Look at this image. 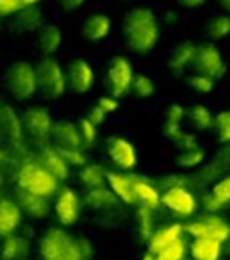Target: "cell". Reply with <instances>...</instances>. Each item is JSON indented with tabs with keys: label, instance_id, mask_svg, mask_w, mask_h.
Here are the masks:
<instances>
[{
	"label": "cell",
	"instance_id": "cell-1",
	"mask_svg": "<svg viewBox=\"0 0 230 260\" xmlns=\"http://www.w3.org/2000/svg\"><path fill=\"white\" fill-rule=\"evenodd\" d=\"M123 34L127 47L134 52H148L157 45L159 22L148 8H136L123 20Z\"/></svg>",
	"mask_w": 230,
	"mask_h": 260
},
{
	"label": "cell",
	"instance_id": "cell-2",
	"mask_svg": "<svg viewBox=\"0 0 230 260\" xmlns=\"http://www.w3.org/2000/svg\"><path fill=\"white\" fill-rule=\"evenodd\" d=\"M41 260H86L79 239H73L63 228H48L38 242Z\"/></svg>",
	"mask_w": 230,
	"mask_h": 260
},
{
	"label": "cell",
	"instance_id": "cell-3",
	"mask_svg": "<svg viewBox=\"0 0 230 260\" xmlns=\"http://www.w3.org/2000/svg\"><path fill=\"white\" fill-rule=\"evenodd\" d=\"M16 185L20 191L50 198L59 191V180L54 178L38 162H23L16 173Z\"/></svg>",
	"mask_w": 230,
	"mask_h": 260
},
{
	"label": "cell",
	"instance_id": "cell-4",
	"mask_svg": "<svg viewBox=\"0 0 230 260\" xmlns=\"http://www.w3.org/2000/svg\"><path fill=\"white\" fill-rule=\"evenodd\" d=\"M38 89L50 100L59 98L66 91V75L54 57H45L34 68Z\"/></svg>",
	"mask_w": 230,
	"mask_h": 260
},
{
	"label": "cell",
	"instance_id": "cell-5",
	"mask_svg": "<svg viewBox=\"0 0 230 260\" xmlns=\"http://www.w3.org/2000/svg\"><path fill=\"white\" fill-rule=\"evenodd\" d=\"M6 84L8 89L16 100H27L38 89L36 72L34 66L25 61H16L6 72Z\"/></svg>",
	"mask_w": 230,
	"mask_h": 260
},
{
	"label": "cell",
	"instance_id": "cell-6",
	"mask_svg": "<svg viewBox=\"0 0 230 260\" xmlns=\"http://www.w3.org/2000/svg\"><path fill=\"white\" fill-rule=\"evenodd\" d=\"M184 232L193 239H214L221 244L230 239V224L216 214H205L204 217L189 221L184 224Z\"/></svg>",
	"mask_w": 230,
	"mask_h": 260
},
{
	"label": "cell",
	"instance_id": "cell-7",
	"mask_svg": "<svg viewBox=\"0 0 230 260\" xmlns=\"http://www.w3.org/2000/svg\"><path fill=\"white\" fill-rule=\"evenodd\" d=\"M134 73L132 66L125 57H112L107 64V72H105V84H107L109 91L112 96L120 98L127 94L132 87Z\"/></svg>",
	"mask_w": 230,
	"mask_h": 260
},
{
	"label": "cell",
	"instance_id": "cell-8",
	"mask_svg": "<svg viewBox=\"0 0 230 260\" xmlns=\"http://www.w3.org/2000/svg\"><path fill=\"white\" fill-rule=\"evenodd\" d=\"M194 72L205 75L209 79H221L225 75V62H223L221 52L214 47L212 43H204L196 47V54H194L193 64Z\"/></svg>",
	"mask_w": 230,
	"mask_h": 260
},
{
	"label": "cell",
	"instance_id": "cell-9",
	"mask_svg": "<svg viewBox=\"0 0 230 260\" xmlns=\"http://www.w3.org/2000/svg\"><path fill=\"white\" fill-rule=\"evenodd\" d=\"M22 125L27 134L31 138L38 139V141H45L47 138H50L52 128H54L50 112L45 107H40V105L25 109V112L22 116Z\"/></svg>",
	"mask_w": 230,
	"mask_h": 260
},
{
	"label": "cell",
	"instance_id": "cell-10",
	"mask_svg": "<svg viewBox=\"0 0 230 260\" xmlns=\"http://www.w3.org/2000/svg\"><path fill=\"white\" fill-rule=\"evenodd\" d=\"M161 203L168 210H171L175 216L180 217H191L196 212V198L189 189L177 185V187H169L161 196Z\"/></svg>",
	"mask_w": 230,
	"mask_h": 260
},
{
	"label": "cell",
	"instance_id": "cell-11",
	"mask_svg": "<svg viewBox=\"0 0 230 260\" xmlns=\"http://www.w3.org/2000/svg\"><path fill=\"white\" fill-rule=\"evenodd\" d=\"M66 86L72 93L84 94L93 89L95 86V72L84 59H73L68 64L66 72Z\"/></svg>",
	"mask_w": 230,
	"mask_h": 260
},
{
	"label": "cell",
	"instance_id": "cell-12",
	"mask_svg": "<svg viewBox=\"0 0 230 260\" xmlns=\"http://www.w3.org/2000/svg\"><path fill=\"white\" fill-rule=\"evenodd\" d=\"M54 210L63 226H72L73 223H77L80 216V200L75 194V191L70 187H63L58 192Z\"/></svg>",
	"mask_w": 230,
	"mask_h": 260
},
{
	"label": "cell",
	"instance_id": "cell-13",
	"mask_svg": "<svg viewBox=\"0 0 230 260\" xmlns=\"http://www.w3.org/2000/svg\"><path fill=\"white\" fill-rule=\"evenodd\" d=\"M107 153H109V159L112 160V164L122 171L134 170L137 164L136 148L132 146V143L127 141V139H123V138L109 139Z\"/></svg>",
	"mask_w": 230,
	"mask_h": 260
},
{
	"label": "cell",
	"instance_id": "cell-14",
	"mask_svg": "<svg viewBox=\"0 0 230 260\" xmlns=\"http://www.w3.org/2000/svg\"><path fill=\"white\" fill-rule=\"evenodd\" d=\"M52 138H54V148L58 150H82V141H80L77 125L68 119L54 123Z\"/></svg>",
	"mask_w": 230,
	"mask_h": 260
},
{
	"label": "cell",
	"instance_id": "cell-15",
	"mask_svg": "<svg viewBox=\"0 0 230 260\" xmlns=\"http://www.w3.org/2000/svg\"><path fill=\"white\" fill-rule=\"evenodd\" d=\"M22 223V210L13 200H0V239H6L16 232Z\"/></svg>",
	"mask_w": 230,
	"mask_h": 260
},
{
	"label": "cell",
	"instance_id": "cell-16",
	"mask_svg": "<svg viewBox=\"0 0 230 260\" xmlns=\"http://www.w3.org/2000/svg\"><path fill=\"white\" fill-rule=\"evenodd\" d=\"M41 168L48 171L54 178H58L59 182L61 180H66L70 177V166L65 162L59 152L54 148V146H45L40 153V159L36 160Z\"/></svg>",
	"mask_w": 230,
	"mask_h": 260
},
{
	"label": "cell",
	"instance_id": "cell-17",
	"mask_svg": "<svg viewBox=\"0 0 230 260\" xmlns=\"http://www.w3.org/2000/svg\"><path fill=\"white\" fill-rule=\"evenodd\" d=\"M182 235H184V224L180 223H171L159 228V230L154 232V235L148 241V253L155 256L164 248H168L171 242H175L177 239L182 237Z\"/></svg>",
	"mask_w": 230,
	"mask_h": 260
},
{
	"label": "cell",
	"instance_id": "cell-18",
	"mask_svg": "<svg viewBox=\"0 0 230 260\" xmlns=\"http://www.w3.org/2000/svg\"><path fill=\"white\" fill-rule=\"evenodd\" d=\"M230 205V175L223 177L211 187L209 194L204 198V209L209 214L221 210L223 207Z\"/></svg>",
	"mask_w": 230,
	"mask_h": 260
},
{
	"label": "cell",
	"instance_id": "cell-19",
	"mask_svg": "<svg viewBox=\"0 0 230 260\" xmlns=\"http://www.w3.org/2000/svg\"><path fill=\"white\" fill-rule=\"evenodd\" d=\"M105 182L107 187L112 191V194L120 200V202L127 203V205H134L136 198H134V189H132V177L130 175L116 173V171H107L105 175Z\"/></svg>",
	"mask_w": 230,
	"mask_h": 260
},
{
	"label": "cell",
	"instance_id": "cell-20",
	"mask_svg": "<svg viewBox=\"0 0 230 260\" xmlns=\"http://www.w3.org/2000/svg\"><path fill=\"white\" fill-rule=\"evenodd\" d=\"M132 189H134V198H136V203L143 207H148V209L155 210L159 205H161V192L157 191L155 185H152L148 180L139 177H132Z\"/></svg>",
	"mask_w": 230,
	"mask_h": 260
},
{
	"label": "cell",
	"instance_id": "cell-21",
	"mask_svg": "<svg viewBox=\"0 0 230 260\" xmlns=\"http://www.w3.org/2000/svg\"><path fill=\"white\" fill-rule=\"evenodd\" d=\"M230 170V146H226V148H223L221 152L216 153V159L212 160L211 164H207V166H204L200 171L196 173V178L200 182H211V180H219V177H221L223 173H226V171Z\"/></svg>",
	"mask_w": 230,
	"mask_h": 260
},
{
	"label": "cell",
	"instance_id": "cell-22",
	"mask_svg": "<svg viewBox=\"0 0 230 260\" xmlns=\"http://www.w3.org/2000/svg\"><path fill=\"white\" fill-rule=\"evenodd\" d=\"M18 207L22 212H25L27 216L34 217V219H43L50 210L48 205V198H41V196L31 194V192L20 191L18 189Z\"/></svg>",
	"mask_w": 230,
	"mask_h": 260
},
{
	"label": "cell",
	"instance_id": "cell-23",
	"mask_svg": "<svg viewBox=\"0 0 230 260\" xmlns=\"http://www.w3.org/2000/svg\"><path fill=\"white\" fill-rule=\"evenodd\" d=\"M109 32H111V18L107 15H102V13L91 15L82 25L84 38L88 41H93V43L104 40Z\"/></svg>",
	"mask_w": 230,
	"mask_h": 260
},
{
	"label": "cell",
	"instance_id": "cell-24",
	"mask_svg": "<svg viewBox=\"0 0 230 260\" xmlns=\"http://www.w3.org/2000/svg\"><path fill=\"white\" fill-rule=\"evenodd\" d=\"M120 200L112 194V191L109 187H97V189H90L84 194V205L90 207L93 210H109L112 207H116Z\"/></svg>",
	"mask_w": 230,
	"mask_h": 260
},
{
	"label": "cell",
	"instance_id": "cell-25",
	"mask_svg": "<svg viewBox=\"0 0 230 260\" xmlns=\"http://www.w3.org/2000/svg\"><path fill=\"white\" fill-rule=\"evenodd\" d=\"M194 54H196V47H194L193 43H189V41H182V43L177 45L171 54H169L168 66L173 72H182L187 66L193 64Z\"/></svg>",
	"mask_w": 230,
	"mask_h": 260
},
{
	"label": "cell",
	"instance_id": "cell-26",
	"mask_svg": "<svg viewBox=\"0 0 230 260\" xmlns=\"http://www.w3.org/2000/svg\"><path fill=\"white\" fill-rule=\"evenodd\" d=\"M29 253V242L18 235H9L0 244V258L2 260H23Z\"/></svg>",
	"mask_w": 230,
	"mask_h": 260
},
{
	"label": "cell",
	"instance_id": "cell-27",
	"mask_svg": "<svg viewBox=\"0 0 230 260\" xmlns=\"http://www.w3.org/2000/svg\"><path fill=\"white\" fill-rule=\"evenodd\" d=\"M221 249V242L214 241V239H193L191 242L193 260H219Z\"/></svg>",
	"mask_w": 230,
	"mask_h": 260
},
{
	"label": "cell",
	"instance_id": "cell-28",
	"mask_svg": "<svg viewBox=\"0 0 230 260\" xmlns=\"http://www.w3.org/2000/svg\"><path fill=\"white\" fill-rule=\"evenodd\" d=\"M0 126L4 128V132L11 139L20 141L23 134V125L22 118L15 112V109L9 105H0Z\"/></svg>",
	"mask_w": 230,
	"mask_h": 260
},
{
	"label": "cell",
	"instance_id": "cell-29",
	"mask_svg": "<svg viewBox=\"0 0 230 260\" xmlns=\"http://www.w3.org/2000/svg\"><path fill=\"white\" fill-rule=\"evenodd\" d=\"M105 175H107V171H105L100 164L86 162L79 171V180H80V184L90 191V189L104 187V185L107 184V182H105Z\"/></svg>",
	"mask_w": 230,
	"mask_h": 260
},
{
	"label": "cell",
	"instance_id": "cell-30",
	"mask_svg": "<svg viewBox=\"0 0 230 260\" xmlns=\"http://www.w3.org/2000/svg\"><path fill=\"white\" fill-rule=\"evenodd\" d=\"M63 41V34L59 30V27L55 25H47L41 29L40 38H38V47H40L41 54H45L47 57H52L55 52L59 50Z\"/></svg>",
	"mask_w": 230,
	"mask_h": 260
},
{
	"label": "cell",
	"instance_id": "cell-31",
	"mask_svg": "<svg viewBox=\"0 0 230 260\" xmlns=\"http://www.w3.org/2000/svg\"><path fill=\"white\" fill-rule=\"evenodd\" d=\"M186 118L189 125L198 132L211 130L214 126V116L205 105H193V107L186 109Z\"/></svg>",
	"mask_w": 230,
	"mask_h": 260
},
{
	"label": "cell",
	"instance_id": "cell-32",
	"mask_svg": "<svg viewBox=\"0 0 230 260\" xmlns=\"http://www.w3.org/2000/svg\"><path fill=\"white\" fill-rule=\"evenodd\" d=\"M16 25L22 30H36L40 29L41 25V13L40 9H36L34 6H29V8H22L18 11V16H16Z\"/></svg>",
	"mask_w": 230,
	"mask_h": 260
},
{
	"label": "cell",
	"instance_id": "cell-33",
	"mask_svg": "<svg viewBox=\"0 0 230 260\" xmlns=\"http://www.w3.org/2000/svg\"><path fill=\"white\" fill-rule=\"evenodd\" d=\"M136 219H137V228H139V235L143 241H150V237L154 235L155 228H154V210L148 209V207L139 205L136 212Z\"/></svg>",
	"mask_w": 230,
	"mask_h": 260
},
{
	"label": "cell",
	"instance_id": "cell-34",
	"mask_svg": "<svg viewBox=\"0 0 230 260\" xmlns=\"http://www.w3.org/2000/svg\"><path fill=\"white\" fill-rule=\"evenodd\" d=\"M205 32L211 40H221L226 34H230V16L226 15H218L214 18L209 20V23L205 25Z\"/></svg>",
	"mask_w": 230,
	"mask_h": 260
},
{
	"label": "cell",
	"instance_id": "cell-35",
	"mask_svg": "<svg viewBox=\"0 0 230 260\" xmlns=\"http://www.w3.org/2000/svg\"><path fill=\"white\" fill-rule=\"evenodd\" d=\"M204 159H205L204 148H200V146L196 145V146H193V148L182 150V153L179 155L177 164H179L180 168H196L204 162Z\"/></svg>",
	"mask_w": 230,
	"mask_h": 260
},
{
	"label": "cell",
	"instance_id": "cell-36",
	"mask_svg": "<svg viewBox=\"0 0 230 260\" xmlns=\"http://www.w3.org/2000/svg\"><path fill=\"white\" fill-rule=\"evenodd\" d=\"M75 125H77V130H79L80 141H82V148H91V146L97 143V138H98L97 126L91 121H88L86 118H80Z\"/></svg>",
	"mask_w": 230,
	"mask_h": 260
},
{
	"label": "cell",
	"instance_id": "cell-37",
	"mask_svg": "<svg viewBox=\"0 0 230 260\" xmlns=\"http://www.w3.org/2000/svg\"><path fill=\"white\" fill-rule=\"evenodd\" d=\"M186 249H187L186 241L180 237V239H177L175 242H171L168 248L162 249L161 253H157L154 258L155 260H184V256H186Z\"/></svg>",
	"mask_w": 230,
	"mask_h": 260
},
{
	"label": "cell",
	"instance_id": "cell-38",
	"mask_svg": "<svg viewBox=\"0 0 230 260\" xmlns=\"http://www.w3.org/2000/svg\"><path fill=\"white\" fill-rule=\"evenodd\" d=\"M130 89H132L139 98H148V96H152V94H154L155 84H154V80H152L150 77L137 75V77H134L132 87H130Z\"/></svg>",
	"mask_w": 230,
	"mask_h": 260
},
{
	"label": "cell",
	"instance_id": "cell-39",
	"mask_svg": "<svg viewBox=\"0 0 230 260\" xmlns=\"http://www.w3.org/2000/svg\"><path fill=\"white\" fill-rule=\"evenodd\" d=\"M214 126L218 130V139L230 143V111H221L214 116Z\"/></svg>",
	"mask_w": 230,
	"mask_h": 260
},
{
	"label": "cell",
	"instance_id": "cell-40",
	"mask_svg": "<svg viewBox=\"0 0 230 260\" xmlns=\"http://www.w3.org/2000/svg\"><path fill=\"white\" fill-rule=\"evenodd\" d=\"M187 86L191 87L193 91L200 94H205V93H211L212 87H214V80L209 79L205 75H200V73H194V75L187 77Z\"/></svg>",
	"mask_w": 230,
	"mask_h": 260
},
{
	"label": "cell",
	"instance_id": "cell-41",
	"mask_svg": "<svg viewBox=\"0 0 230 260\" xmlns=\"http://www.w3.org/2000/svg\"><path fill=\"white\" fill-rule=\"evenodd\" d=\"M58 152H59V155L65 159V162L68 164V166L82 168L84 164H86V157H84L82 150H58Z\"/></svg>",
	"mask_w": 230,
	"mask_h": 260
},
{
	"label": "cell",
	"instance_id": "cell-42",
	"mask_svg": "<svg viewBox=\"0 0 230 260\" xmlns=\"http://www.w3.org/2000/svg\"><path fill=\"white\" fill-rule=\"evenodd\" d=\"M186 119V109L180 105H169L166 111V125H182Z\"/></svg>",
	"mask_w": 230,
	"mask_h": 260
},
{
	"label": "cell",
	"instance_id": "cell-43",
	"mask_svg": "<svg viewBox=\"0 0 230 260\" xmlns=\"http://www.w3.org/2000/svg\"><path fill=\"white\" fill-rule=\"evenodd\" d=\"M97 105L105 112V114H111V112H114L116 109L120 107V102H118V98L112 96V94H104V96L98 98Z\"/></svg>",
	"mask_w": 230,
	"mask_h": 260
},
{
	"label": "cell",
	"instance_id": "cell-44",
	"mask_svg": "<svg viewBox=\"0 0 230 260\" xmlns=\"http://www.w3.org/2000/svg\"><path fill=\"white\" fill-rule=\"evenodd\" d=\"M105 118H107V114H105V112L102 111V109L98 107L97 104H95V105H91V107H90V111H88V116H86V119H88V121H91L95 126H100V125H104Z\"/></svg>",
	"mask_w": 230,
	"mask_h": 260
},
{
	"label": "cell",
	"instance_id": "cell-45",
	"mask_svg": "<svg viewBox=\"0 0 230 260\" xmlns=\"http://www.w3.org/2000/svg\"><path fill=\"white\" fill-rule=\"evenodd\" d=\"M22 9L20 0H0V16L16 15Z\"/></svg>",
	"mask_w": 230,
	"mask_h": 260
},
{
	"label": "cell",
	"instance_id": "cell-46",
	"mask_svg": "<svg viewBox=\"0 0 230 260\" xmlns=\"http://www.w3.org/2000/svg\"><path fill=\"white\" fill-rule=\"evenodd\" d=\"M58 2L65 11H73V9H77L79 6L84 4V0H58Z\"/></svg>",
	"mask_w": 230,
	"mask_h": 260
},
{
	"label": "cell",
	"instance_id": "cell-47",
	"mask_svg": "<svg viewBox=\"0 0 230 260\" xmlns=\"http://www.w3.org/2000/svg\"><path fill=\"white\" fill-rule=\"evenodd\" d=\"M179 4H182L184 8H198V6L205 4V0H179Z\"/></svg>",
	"mask_w": 230,
	"mask_h": 260
},
{
	"label": "cell",
	"instance_id": "cell-48",
	"mask_svg": "<svg viewBox=\"0 0 230 260\" xmlns=\"http://www.w3.org/2000/svg\"><path fill=\"white\" fill-rule=\"evenodd\" d=\"M38 0H20V4H22V8H29V6H34Z\"/></svg>",
	"mask_w": 230,
	"mask_h": 260
},
{
	"label": "cell",
	"instance_id": "cell-49",
	"mask_svg": "<svg viewBox=\"0 0 230 260\" xmlns=\"http://www.w3.org/2000/svg\"><path fill=\"white\" fill-rule=\"evenodd\" d=\"M219 4H221V8L225 9V11L230 13V0H219Z\"/></svg>",
	"mask_w": 230,
	"mask_h": 260
},
{
	"label": "cell",
	"instance_id": "cell-50",
	"mask_svg": "<svg viewBox=\"0 0 230 260\" xmlns=\"http://www.w3.org/2000/svg\"><path fill=\"white\" fill-rule=\"evenodd\" d=\"M143 260H155V258H154V255H150V253H147V255L143 256Z\"/></svg>",
	"mask_w": 230,
	"mask_h": 260
},
{
	"label": "cell",
	"instance_id": "cell-51",
	"mask_svg": "<svg viewBox=\"0 0 230 260\" xmlns=\"http://www.w3.org/2000/svg\"><path fill=\"white\" fill-rule=\"evenodd\" d=\"M0 187H2V173H0Z\"/></svg>",
	"mask_w": 230,
	"mask_h": 260
}]
</instances>
